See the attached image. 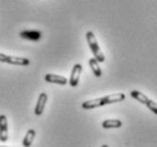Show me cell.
<instances>
[{"mask_svg":"<svg viewBox=\"0 0 157 147\" xmlns=\"http://www.w3.org/2000/svg\"><path fill=\"white\" fill-rule=\"evenodd\" d=\"M0 147H9V146H0Z\"/></svg>","mask_w":157,"mask_h":147,"instance_id":"15","label":"cell"},{"mask_svg":"<svg viewBox=\"0 0 157 147\" xmlns=\"http://www.w3.org/2000/svg\"><path fill=\"white\" fill-rule=\"evenodd\" d=\"M45 82L48 83H53V84H59V85H66L68 84V79L63 77V76L53 75V74H48L45 75Z\"/></svg>","mask_w":157,"mask_h":147,"instance_id":"6","label":"cell"},{"mask_svg":"<svg viewBox=\"0 0 157 147\" xmlns=\"http://www.w3.org/2000/svg\"><path fill=\"white\" fill-rule=\"evenodd\" d=\"M130 95H131L135 100L139 101L140 103L145 104V105H147V104L149 103V101H150V99H148L145 94H143L141 92H139V91H132L131 93H130Z\"/></svg>","mask_w":157,"mask_h":147,"instance_id":"11","label":"cell"},{"mask_svg":"<svg viewBox=\"0 0 157 147\" xmlns=\"http://www.w3.org/2000/svg\"><path fill=\"white\" fill-rule=\"evenodd\" d=\"M125 99V95L123 93H117V94H111L107 96L102 97V105H106V104L117 103V102H121Z\"/></svg>","mask_w":157,"mask_h":147,"instance_id":"5","label":"cell"},{"mask_svg":"<svg viewBox=\"0 0 157 147\" xmlns=\"http://www.w3.org/2000/svg\"><path fill=\"white\" fill-rule=\"evenodd\" d=\"M122 126L121 120H117V119H107L104 120L102 123V127L104 129H111V128H120Z\"/></svg>","mask_w":157,"mask_h":147,"instance_id":"8","label":"cell"},{"mask_svg":"<svg viewBox=\"0 0 157 147\" xmlns=\"http://www.w3.org/2000/svg\"><path fill=\"white\" fill-rule=\"evenodd\" d=\"M36 136V133L34 129H29L27 133H26L24 139H23V146L24 147H29L32 145V143L34 141V138Z\"/></svg>","mask_w":157,"mask_h":147,"instance_id":"10","label":"cell"},{"mask_svg":"<svg viewBox=\"0 0 157 147\" xmlns=\"http://www.w3.org/2000/svg\"><path fill=\"white\" fill-rule=\"evenodd\" d=\"M48 101V94L47 93H41L40 94L39 99H37V102H36V106L34 109V113L36 115H41L44 111V108H45V104H47Z\"/></svg>","mask_w":157,"mask_h":147,"instance_id":"4","label":"cell"},{"mask_svg":"<svg viewBox=\"0 0 157 147\" xmlns=\"http://www.w3.org/2000/svg\"><path fill=\"white\" fill-rule=\"evenodd\" d=\"M8 64H10V65H18V66H27V65H29V60L27 59V58L13 57V56H9Z\"/></svg>","mask_w":157,"mask_h":147,"instance_id":"9","label":"cell"},{"mask_svg":"<svg viewBox=\"0 0 157 147\" xmlns=\"http://www.w3.org/2000/svg\"><path fill=\"white\" fill-rule=\"evenodd\" d=\"M8 140V122L5 114L0 115V141L6 143Z\"/></svg>","mask_w":157,"mask_h":147,"instance_id":"3","label":"cell"},{"mask_svg":"<svg viewBox=\"0 0 157 147\" xmlns=\"http://www.w3.org/2000/svg\"><path fill=\"white\" fill-rule=\"evenodd\" d=\"M41 32L39 31H29V29H25L23 32L19 33V36L23 39L29 40V41H39L41 39Z\"/></svg>","mask_w":157,"mask_h":147,"instance_id":"7","label":"cell"},{"mask_svg":"<svg viewBox=\"0 0 157 147\" xmlns=\"http://www.w3.org/2000/svg\"><path fill=\"white\" fill-rule=\"evenodd\" d=\"M8 60H9V56L4 53H0V62H4V64H8Z\"/></svg>","mask_w":157,"mask_h":147,"instance_id":"13","label":"cell"},{"mask_svg":"<svg viewBox=\"0 0 157 147\" xmlns=\"http://www.w3.org/2000/svg\"><path fill=\"white\" fill-rule=\"evenodd\" d=\"M86 39H87V42H88V45L90 48V50L93 52L94 57L97 60V62H104L105 61V56L101 50L100 45L97 43V40L94 35V33L92 31H88L86 33Z\"/></svg>","mask_w":157,"mask_h":147,"instance_id":"1","label":"cell"},{"mask_svg":"<svg viewBox=\"0 0 157 147\" xmlns=\"http://www.w3.org/2000/svg\"><path fill=\"white\" fill-rule=\"evenodd\" d=\"M82 70V66L80 65V64H76V65L72 67L71 75H70V79H69V84H70V86L76 87L77 85H78Z\"/></svg>","mask_w":157,"mask_h":147,"instance_id":"2","label":"cell"},{"mask_svg":"<svg viewBox=\"0 0 157 147\" xmlns=\"http://www.w3.org/2000/svg\"><path fill=\"white\" fill-rule=\"evenodd\" d=\"M89 66H90V69H92V72L93 74L96 77H101L102 76V70L100 68V65H98V62L95 58H92V59H89Z\"/></svg>","mask_w":157,"mask_h":147,"instance_id":"12","label":"cell"},{"mask_svg":"<svg viewBox=\"0 0 157 147\" xmlns=\"http://www.w3.org/2000/svg\"><path fill=\"white\" fill-rule=\"evenodd\" d=\"M102 147H109V146H107V145H103Z\"/></svg>","mask_w":157,"mask_h":147,"instance_id":"14","label":"cell"}]
</instances>
